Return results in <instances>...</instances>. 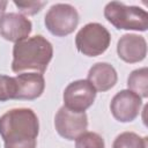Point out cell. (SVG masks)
<instances>
[{
    "mask_svg": "<svg viewBox=\"0 0 148 148\" xmlns=\"http://www.w3.org/2000/svg\"><path fill=\"white\" fill-rule=\"evenodd\" d=\"M104 17L116 29L146 31L148 29V13L138 6H127L119 1L108 2Z\"/></svg>",
    "mask_w": 148,
    "mask_h": 148,
    "instance_id": "3",
    "label": "cell"
},
{
    "mask_svg": "<svg viewBox=\"0 0 148 148\" xmlns=\"http://www.w3.org/2000/svg\"><path fill=\"white\" fill-rule=\"evenodd\" d=\"M54 127L57 133L66 140H75L87 132L88 117L86 112H74L66 106H61L54 116Z\"/></svg>",
    "mask_w": 148,
    "mask_h": 148,
    "instance_id": "7",
    "label": "cell"
},
{
    "mask_svg": "<svg viewBox=\"0 0 148 148\" xmlns=\"http://www.w3.org/2000/svg\"><path fill=\"white\" fill-rule=\"evenodd\" d=\"M111 35L109 30L97 22L83 25L75 36V46L80 53L87 57L103 54L110 46Z\"/></svg>",
    "mask_w": 148,
    "mask_h": 148,
    "instance_id": "4",
    "label": "cell"
},
{
    "mask_svg": "<svg viewBox=\"0 0 148 148\" xmlns=\"http://www.w3.org/2000/svg\"><path fill=\"white\" fill-rule=\"evenodd\" d=\"M16 96L15 99L32 101L42 96L45 89V80L39 73H20L15 77Z\"/></svg>",
    "mask_w": 148,
    "mask_h": 148,
    "instance_id": "11",
    "label": "cell"
},
{
    "mask_svg": "<svg viewBox=\"0 0 148 148\" xmlns=\"http://www.w3.org/2000/svg\"><path fill=\"white\" fill-rule=\"evenodd\" d=\"M127 88L141 98L148 97V68L141 67L131 72L127 79Z\"/></svg>",
    "mask_w": 148,
    "mask_h": 148,
    "instance_id": "13",
    "label": "cell"
},
{
    "mask_svg": "<svg viewBox=\"0 0 148 148\" xmlns=\"http://www.w3.org/2000/svg\"><path fill=\"white\" fill-rule=\"evenodd\" d=\"M44 23L46 29L57 37L71 35L79 24V13L69 3H56L45 14Z\"/></svg>",
    "mask_w": 148,
    "mask_h": 148,
    "instance_id": "5",
    "label": "cell"
},
{
    "mask_svg": "<svg viewBox=\"0 0 148 148\" xmlns=\"http://www.w3.org/2000/svg\"><path fill=\"white\" fill-rule=\"evenodd\" d=\"M47 1H14V5L18 8L22 15H35L42 10Z\"/></svg>",
    "mask_w": 148,
    "mask_h": 148,
    "instance_id": "17",
    "label": "cell"
},
{
    "mask_svg": "<svg viewBox=\"0 0 148 148\" xmlns=\"http://www.w3.org/2000/svg\"><path fill=\"white\" fill-rule=\"evenodd\" d=\"M38 133V117L31 109H10L0 117V136L5 148H36Z\"/></svg>",
    "mask_w": 148,
    "mask_h": 148,
    "instance_id": "1",
    "label": "cell"
},
{
    "mask_svg": "<svg viewBox=\"0 0 148 148\" xmlns=\"http://www.w3.org/2000/svg\"><path fill=\"white\" fill-rule=\"evenodd\" d=\"M75 148H105V142L98 133L84 132L75 139Z\"/></svg>",
    "mask_w": 148,
    "mask_h": 148,
    "instance_id": "15",
    "label": "cell"
},
{
    "mask_svg": "<svg viewBox=\"0 0 148 148\" xmlns=\"http://www.w3.org/2000/svg\"><path fill=\"white\" fill-rule=\"evenodd\" d=\"M112 148H148V138L134 132H123L114 139Z\"/></svg>",
    "mask_w": 148,
    "mask_h": 148,
    "instance_id": "14",
    "label": "cell"
},
{
    "mask_svg": "<svg viewBox=\"0 0 148 148\" xmlns=\"http://www.w3.org/2000/svg\"><path fill=\"white\" fill-rule=\"evenodd\" d=\"M31 31V21L20 13H6L0 16V36L8 42L27 39Z\"/></svg>",
    "mask_w": 148,
    "mask_h": 148,
    "instance_id": "9",
    "label": "cell"
},
{
    "mask_svg": "<svg viewBox=\"0 0 148 148\" xmlns=\"http://www.w3.org/2000/svg\"><path fill=\"white\" fill-rule=\"evenodd\" d=\"M16 96V82L13 76L0 74V102L15 99Z\"/></svg>",
    "mask_w": 148,
    "mask_h": 148,
    "instance_id": "16",
    "label": "cell"
},
{
    "mask_svg": "<svg viewBox=\"0 0 148 148\" xmlns=\"http://www.w3.org/2000/svg\"><path fill=\"white\" fill-rule=\"evenodd\" d=\"M141 106L142 98L128 89L118 91L110 103L113 118L120 123L133 121L139 116Z\"/></svg>",
    "mask_w": 148,
    "mask_h": 148,
    "instance_id": "8",
    "label": "cell"
},
{
    "mask_svg": "<svg viewBox=\"0 0 148 148\" xmlns=\"http://www.w3.org/2000/svg\"><path fill=\"white\" fill-rule=\"evenodd\" d=\"M96 98V90L88 80L71 82L64 90V106L74 112H86Z\"/></svg>",
    "mask_w": 148,
    "mask_h": 148,
    "instance_id": "6",
    "label": "cell"
},
{
    "mask_svg": "<svg viewBox=\"0 0 148 148\" xmlns=\"http://www.w3.org/2000/svg\"><path fill=\"white\" fill-rule=\"evenodd\" d=\"M87 80L96 91L104 92L116 86L118 81V74L111 64L97 62L90 67Z\"/></svg>",
    "mask_w": 148,
    "mask_h": 148,
    "instance_id": "12",
    "label": "cell"
},
{
    "mask_svg": "<svg viewBox=\"0 0 148 148\" xmlns=\"http://www.w3.org/2000/svg\"><path fill=\"white\" fill-rule=\"evenodd\" d=\"M7 5H8V1H0V16L5 14Z\"/></svg>",
    "mask_w": 148,
    "mask_h": 148,
    "instance_id": "18",
    "label": "cell"
},
{
    "mask_svg": "<svg viewBox=\"0 0 148 148\" xmlns=\"http://www.w3.org/2000/svg\"><path fill=\"white\" fill-rule=\"evenodd\" d=\"M117 53L118 57L127 64L140 62L147 56V42L143 36L125 34L117 43Z\"/></svg>",
    "mask_w": 148,
    "mask_h": 148,
    "instance_id": "10",
    "label": "cell"
},
{
    "mask_svg": "<svg viewBox=\"0 0 148 148\" xmlns=\"http://www.w3.org/2000/svg\"><path fill=\"white\" fill-rule=\"evenodd\" d=\"M53 57L52 44L42 35L28 37L13 46L12 71L14 73H24L25 71H36L43 74Z\"/></svg>",
    "mask_w": 148,
    "mask_h": 148,
    "instance_id": "2",
    "label": "cell"
}]
</instances>
